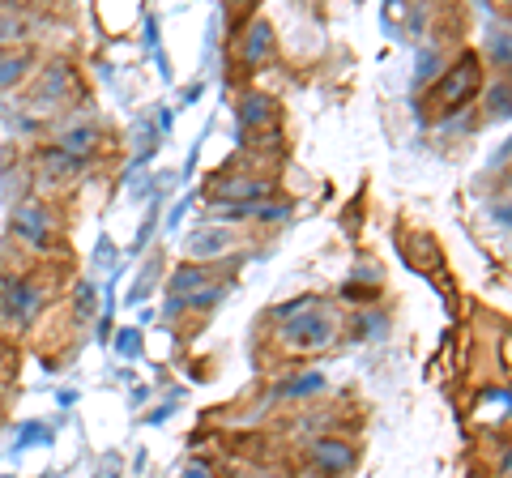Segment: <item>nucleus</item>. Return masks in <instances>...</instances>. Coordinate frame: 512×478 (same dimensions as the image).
Segmentation results:
<instances>
[{
    "label": "nucleus",
    "instance_id": "f03ea898",
    "mask_svg": "<svg viewBox=\"0 0 512 478\" xmlns=\"http://www.w3.org/2000/svg\"><path fill=\"white\" fill-rule=\"evenodd\" d=\"M47 308V286L39 274H9L0 278V321L9 329H30Z\"/></svg>",
    "mask_w": 512,
    "mask_h": 478
},
{
    "label": "nucleus",
    "instance_id": "39448f33",
    "mask_svg": "<svg viewBox=\"0 0 512 478\" xmlns=\"http://www.w3.org/2000/svg\"><path fill=\"white\" fill-rule=\"evenodd\" d=\"M478 86H483L478 60H474V56H461L457 65L436 82V90L427 94V111H431V116H440V111H453V107H461V103H470L474 94H478Z\"/></svg>",
    "mask_w": 512,
    "mask_h": 478
},
{
    "label": "nucleus",
    "instance_id": "4468645a",
    "mask_svg": "<svg viewBox=\"0 0 512 478\" xmlns=\"http://www.w3.org/2000/svg\"><path fill=\"white\" fill-rule=\"evenodd\" d=\"M265 120H269V103L265 99L244 103V124H265Z\"/></svg>",
    "mask_w": 512,
    "mask_h": 478
},
{
    "label": "nucleus",
    "instance_id": "423d86ee",
    "mask_svg": "<svg viewBox=\"0 0 512 478\" xmlns=\"http://www.w3.org/2000/svg\"><path fill=\"white\" fill-rule=\"evenodd\" d=\"M171 291H175L171 308H180L184 299H188V308H210L214 299H222V291H227V286H222L205 265H184V269H175Z\"/></svg>",
    "mask_w": 512,
    "mask_h": 478
},
{
    "label": "nucleus",
    "instance_id": "9b49d317",
    "mask_svg": "<svg viewBox=\"0 0 512 478\" xmlns=\"http://www.w3.org/2000/svg\"><path fill=\"white\" fill-rule=\"evenodd\" d=\"M227 248H231V231L210 227V231H192L188 235V257H197V261H210V257H218V252H227Z\"/></svg>",
    "mask_w": 512,
    "mask_h": 478
},
{
    "label": "nucleus",
    "instance_id": "9d476101",
    "mask_svg": "<svg viewBox=\"0 0 512 478\" xmlns=\"http://www.w3.org/2000/svg\"><path fill=\"white\" fill-rule=\"evenodd\" d=\"M30 47H0V94L5 90H13L26 77V69H30Z\"/></svg>",
    "mask_w": 512,
    "mask_h": 478
},
{
    "label": "nucleus",
    "instance_id": "0eeeda50",
    "mask_svg": "<svg viewBox=\"0 0 512 478\" xmlns=\"http://www.w3.org/2000/svg\"><path fill=\"white\" fill-rule=\"evenodd\" d=\"M265 193H269V184H265V180H256V175H227V180H218V184H214V197L231 201L239 214H252V205L261 201Z\"/></svg>",
    "mask_w": 512,
    "mask_h": 478
},
{
    "label": "nucleus",
    "instance_id": "6e6552de",
    "mask_svg": "<svg viewBox=\"0 0 512 478\" xmlns=\"http://www.w3.org/2000/svg\"><path fill=\"white\" fill-rule=\"evenodd\" d=\"M82 167H86V163H77V158L60 154L56 146L39 150V158H35V175H39V184H43V188H64V184H73Z\"/></svg>",
    "mask_w": 512,
    "mask_h": 478
},
{
    "label": "nucleus",
    "instance_id": "7ed1b4c3",
    "mask_svg": "<svg viewBox=\"0 0 512 478\" xmlns=\"http://www.w3.org/2000/svg\"><path fill=\"white\" fill-rule=\"evenodd\" d=\"M73 90H77L73 69L64 65V60H56V65H47V69L35 77V86L26 90L22 111H30V116H56V111L73 99Z\"/></svg>",
    "mask_w": 512,
    "mask_h": 478
},
{
    "label": "nucleus",
    "instance_id": "f257e3e1",
    "mask_svg": "<svg viewBox=\"0 0 512 478\" xmlns=\"http://www.w3.org/2000/svg\"><path fill=\"white\" fill-rule=\"evenodd\" d=\"M282 321V346L295 350V355H316L333 342V321L320 299H299V304L278 312Z\"/></svg>",
    "mask_w": 512,
    "mask_h": 478
},
{
    "label": "nucleus",
    "instance_id": "1a4fd4ad",
    "mask_svg": "<svg viewBox=\"0 0 512 478\" xmlns=\"http://www.w3.org/2000/svg\"><path fill=\"white\" fill-rule=\"evenodd\" d=\"M99 141H103V133L94 129V124H86V120H82V124H69V129H60L52 146H56L60 154L77 158V163H86L90 154H99Z\"/></svg>",
    "mask_w": 512,
    "mask_h": 478
},
{
    "label": "nucleus",
    "instance_id": "2eb2a0df",
    "mask_svg": "<svg viewBox=\"0 0 512 478\" xmlns=\"http://www.w3.org/2000/svg\"><path fill=\"white\" fill-rule=\"evenodd\" d=\"M320 389V376H299L295 385H282V393H291V397H299V393H316Z\"/></svg>",
    "mask_w": 512,
    "mask_h": 478
},
{
    "label": "nucleus",
    "instance_id": "ddd939ff",
    "mask_svg": "<svg viewBox=\"0 0 512 478\" xmlns=\"http://www.w3.org/2000/svg\"><path fill=\"white\" fill-rule=\"evenodd\" d=\"M269 56V30L265 26H252L248 30V43H244V60L248 65H256V60Z\"/></svg>",
    "mask_w": 512,
    "mask_h": 478
},
{
    "label": "nucleus",
    "instance_id": "20e7f679",
    "mask_svg": "<svg viewBox=\"0 0 512 478\" xmlns=\"http://www.w3.org/2000/svg\"><path fill=\"white\" fill-rule=\"evenodd\" d=\"M9 231H13V239H18L22 248L47 252V248H52V239H56V214H52V205L39 201V197L18 201V205H13V218H9Z\"/></svg>",
    "mask_w": 512,
    "mask_h": 478
},
{
    "label": "nucleus",
    "instance_id": "f8f14e48",
    "mask_svg": "<svg viewBox=\"0 0 512 478\" xmlns=\"http://www.w3.org/2000/svg\"><path fill=\"white\" fill-rule=\"evenodd\" d=\"M350 461H355V449L342 440H320L316 444V466H325V470H346Z\"/></svg>",
    "mask_w": 512,
    "mask_h": 478
}]
</instances>
